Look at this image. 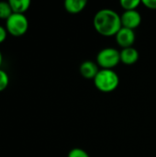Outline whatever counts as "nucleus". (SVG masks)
<instances>
[{"mask_svg": "<svg viewBox=\"0 0 156 157\" xmlns=\"http://www.w3.org/2000/svg\"><path fill=\"white\" fill-rule=\"evenodd\" d=\"M13 14L9 1H0V18L7 19Z\"/></svg>", "mask_w": 156, "mask_h": 157, "instance_id": "obj_11", "label": "nucleus"}, {"mask_svg": "<svg viewBox=\"0 0 156 157\" xmlns=\"http://www.w3.org/2000/svg\"><path fill=\"white\" fill-rule=\"evenodd\" d=\"M93 25L99 34L106 37L115 36L122 28L120 16L110 8L98 10L94 16Z\"/></svg>", "mask_w": 156, "mask_h": 157, "instance_id": "obj_1", "label": "nucleus"}, {"mask_svg": "<svg viewBox=\"0 0 156 157\" xmlns=\"http://www.w3.org/2000/svg\"><path fill=\"white\" fill-rule=\"evenodd\" d=\"M122 27L134 29L140 26L142 22V16L137 10H127L120 16Z\"/></svg>", "mask_w": 156, "mask_h": 157, "instance_id": "obj_5", "label": "nucleus"}, {"mask_svg": "<svg viewBox=\"0 0 156 157\" xmlns=\"http://www.w3.org/2000/svg\"><path fill=\"white\" fill-rule=\"evenodd\" d=\"M86 6V0H65L64 8L71 14H77L81 12Z\"/></svg>", "mask_w": 156, "mask_h": 157, "instance_id": "obj_9", "label": "nucleus"}, {"mask_svg": "<svg viewBox=\"0 0 156 157\" xmlns=\"http://www.w3.org/2000/svg\"><path fill=\"white\" fill-rule=\"evenodd\" d=\"M120 62L125 64H133L139 59V52L134 47L124 48L120 52Z\"/></svg>", "mask_w": 156, "mask_h": 157, "instance_id": "obj_8", "label": "nucleus"}, {"mask_svg": "<svg viewBox=\"0 0 156 157\" xmlns=\"http://www.w3.org/2000/svg\"><path fill=\"white\" fill-rule=\"evenodd\" d=\"M8 83H9V77L7 73L0 68V92L4 91L7 87Z\"/></svg>", "mask_w": 156, "mask_h": 157, "instance_id": "obj_13", "label": "nucleus"}, {"mask_svg": "<svg viewBox=\"0 0 156 157\" xmlns=\"http://www.w3.org/2000/svg\"><path fill=\"white\" fill-rule=\"evenodd\" d=\"M6 29L9 34L15 37L22 36L29 29V19L24 14L13 13L6 20Z\"/></svg>", "mask_w": 156, "mask_h": 157, "instance_id": "obj_3", "label": "nucleus"}, {"mask_svg": "<svg viewBox=\"0 0 156 157\" xmlns=\"http://www.w3.org/2000/svg\"><path fill=\"white\" fill-rule=\"evenodd\" d=\"M13 13L24 14L30 6L29 0H9Z\"/></svg>", "mask_w": 156, "mask_h": 157, "instance_id": "obj_10", "label": "nucleus"}, {"mask_svg": "<svg viewBox=\"0 0 156 157\" xmlns=\"http://www.w3.org/2000/svg\"><path fill=\"white\" fill-rule=\"evenodd\" d=\"M67 157H90L89 155L81 148H73L69 153Z\"/></svg>", "mask_w": 156, "mask_h": 157, "instance_id": "obj_14", "label": "nucleus"}, {"mask_svg": "<svg viewBox=\"0 0 156 157\" xmlns=\"http://www.w3.org/2000/svg\"><path fill=\"white\" fill-rule=\"evenodd\" d=\"M96 87L104 93L114 91L120 84V77L113 69H100L94 78Z\"/></svg>", "mask_w": 156, "mask_h": 157, "instance_id": "obj_2", "label": "nucleus"}, {"mask_svg": "<svg viewBox=\"0 0 156 157\" xmlns=\"http://www.w3.org/2000/svg\"><path fill=\"white\" fill-rule=\"evenodd\" d=\"M115 38L117 43L120 47H122V49L132 47L135 41V32L133 29L122 27L115 35Z\"/></svg>", "mask_w": 156, "mask_h": 157, "instance_id": "obj_6", "label": "nucleus"}, {"mask_svg": "<svg viewBox=\"0 0 156 157\" xmlns=\"http://www.w3.org/2000/svg\"><path fill=\"white\" fill-rule=\"evenodd\" d=\"M120 62V53L115 48H104L97 55V63L101 69H113Z\"/></svg>", "mask_w": 156, "mask_h": 157, "instance_id": "obj_4", "label": "nucleus"}, {"mask_svg": "<svg viewBox=\"0 0 156 157\" xmlns=\"http://www.w3.org/2000/svg\"><path fill=\"white\" fill-rule=\"evenodd\" d=\"M7 30L6 29V27H3L0 25V43H2L3 41H5V40L6 39L7 36Z\"/></svg>", "mask_w": 156, "mask_h": 157, "instance_id": "obj_16", "label": "nucleus"}, {"mask_svg": "<svg viewBox=\"0 0 156 157\" xmlns=\"http://www.w3.org/2000/svg\"><path fill=\"white\" fill-rule=\"evenodd\" d=\"M141 4L140 0H121L120 1V6L127 10H136V8L139 6Z\"/></svg>", "mask_w": 156, "mask_h": 157, "instance_id": "obj_12", "label": "nucleus"}, {"mask_svg": "<svg viewBox=\"0 0 156 157\" xmlns=\"http://www.w3.org/2000/svg\"><path fill=\"white\" fill-rule=\"evenodd\" d=\"M142 3L149 9H156V0H143Z\"/></svg>", "mask_w": 156, "mask_h": 157, "instance_id": "obj_15", "label": "nucleus"}, {"mask_svg": "<svg viewBox=\"0 0 156 157\" xmlns=\"http://www.w3.org/2000/svg\"><path fill=\"white\" fill-rule=\"evenodd\" d=\"M2 61H3V55H2V52H1V51H0V66H1V64H2Z\"/></svg>", "mask_w": 156, "mask_h": 157, "instance_id": "obj_17", "label": "nucleus"}, {"mask_svg": "<svg viewBox=\"0 0 156 157\" xmlns=\"http://www.w3.org/2000/svg\"><path fill=\"white\" fill-rule=\"evenodd\" d=\"M99 68L97 63L92 62V61H85L81 63L79 71L80 74L87 79H94L97 73L99 72Z\"/></svg>", "mask_w": 156, "mask_h": 157, "instance_id": "obj_7", "label": "nucleus"}]
</instances>
